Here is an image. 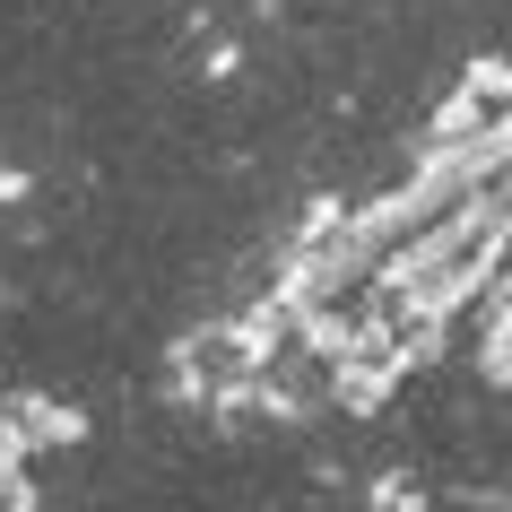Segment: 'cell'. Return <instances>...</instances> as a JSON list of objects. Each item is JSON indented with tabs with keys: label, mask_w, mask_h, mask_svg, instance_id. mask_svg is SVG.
I'll use <instances>...</instances> for the list:
<instances>
[{
	"label": "cell",
	"mask_w": 512,
	"mask_h": 512,
	"mask_svg": "<svg viewBox=\"0 0 512 512\" xmlns=\"http://www.w3.org/2000/svg\"><path fill=\"white\" fill-rule=\"evenodd\" d=\"M0 417H9V426L27 434V452H53V443H79V434H87V417H79V408H70V400H44V391L9 400Z\"/></svg>",
	"instance_id": "6da1fadb"
},
{
	"label": "cell",
	"mask_w": 512,
	"mask_h": 512,
	"mask_svg": "<svg viewBox=\"0 0 512 512\" xmlns=\"http://www.w3.org/2000/svg\"><path fill=\"white\" fill-rule=\"evenodd\" d=\"M365 504H374V512H426V486H417V478H374Z\"/></svg>",
	"instance_id": "7a4b0ae2"
}]
</instances>
